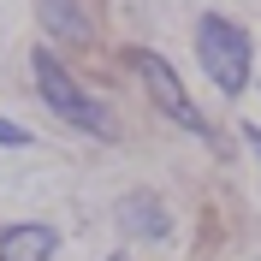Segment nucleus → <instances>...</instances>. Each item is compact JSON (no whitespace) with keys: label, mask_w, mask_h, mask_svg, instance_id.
<instances>
[{"label":"nucleus","mask_w":261,"mask_h":261,"mask_svg":"<svg viewBox=\"0 0 261 261\" xmlns=\"http://www.w3.org/2000/svg\"><path fill=\"white\" fill-rule=\"evenodd\" d=\"M0 143H6V148H24V143H30V130L18 125V119H0Z\"/></svg>","instance_id":"0eeeda50"},{"label":"nucleus","mask_w":261,"mask_h":261,"mask_svg":"<svg viewBox=\"0 0 261 261\" xmlns=\"http://www.w3.org/2000/svg\"><path fill=\"white\" fill-rule=\"evenodd\" d=\"M244 143H249V148L261 154V130H255V125H244Z\"/></svg>","instance_id":"6e6552de"},{"label":"nucleus","mask_w":261,"mask_h":261,"mask_svg":"<svg viewBox=\"0 0 261 261\" xmlns=\"http://www.w3.org/2000/svg\"><path fill=\"white\" fill-rule=\"evenodd\" d=\"M54 249H60V231L42 220H18L0 231V261H48Z\"/></svg>","instance_id":"20e7f679"},{"label":"nucleus","mask_w":261,"mask_h":261,"mask_svg":"<svg viewBox=\"0 0 261 261\" xmlns=\"http://www.w3.org/2000/svg\"><path fill=\"white\" fill-rule=\"evenodd\" d=\"M107 261H125V255H107Z\"/></svg>","instance_id":"1a4fd4ad"},{"label":"nucleus","mask_w":261,"mask_h":261,"mask_svg":"<svg viewBox=\"0 0 261 261\" xmlns=\"http://www.w3.org/2000/svg\"><path fill=\"white\" fill-rule=\"evenodd\" d=\"M30 71H36V95L48 101L54 119H65L71 130H95V137L113 130V125H107V107L83 95V83L60 65V54H54V48H36V54H30Z\"/></svg>","instance_id":"f257e3e1"},{"label":"nucleus","mask_w":261,"mask_h":261,"mask_svg":"<svg viewBox=\"0 0 261 261\" xmlns=\"http://www.w3.org/2000/svg\"><path fill=\"white\" fill-rule=\"evenodd\" d=\"M137 71H143V83H148V95L161 101V113L172 119V125L196 130V137H214V130H208V119H202V107H196V101L184 95V83H178V71L166 65V54L143 48V54H137Z\"/></svg>","instance_id":"7ed1b4c3"},{"label":"nucleus","mask_w":261,"mask_h":261,"mask_svg":"<svg viewBox=\"0 0 261 261\" xmlns=\"http://www.w3.org/2000/svg\"><path fill=\"white\" fill-rule=\"evenodd\" d=\"M36 18L54 42H89V12L83 0H36Z\"/></svg>","instance_id":"39448f33"},{"label":"nucleus","mask_w":261,"mask_h":261,"mask_svg":"<svg viewBox=\"0 0 261 261\" xmlns=\"http://www.w3.org/2000/svg\"><path fill=\"white\" fill-rule=\"evenodd\" d=\"M119 226L130 231V238H166V208L154 202V196H125L119 202Z\"/></svg>","instance_id":"423d86ee"},{"label":"nucleus","mask_w":261,"mask_h":261,"mask_svg":"<svg viewBox=\"0 0 261 261\" xmlns=\"http://www.w3.org/2000/svg\"><path fill=\"white\" fill-rule=\"evenodd\" d=\"M196 60L214 77V89L238 95L249 83V30L231 24V18H220V12H202L196 18Z\"/></svg>","instance_id":"f03ea898"}]
</instances>
